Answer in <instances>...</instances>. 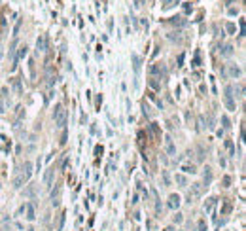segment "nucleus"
<instances>
[{
  "label": "nucleus",
  "mask_w": 246,
  "mask_h": 231,
  "mask_svg": "<svg viewBox=\"0 0 246 231\" xmlns=\"http://www.w3.org/2000/svg\"><path fill=\"white\" fill-rule=\"evenodd\" d=\"M53 119H55V125H57V127H64V125H66V110H64L61 104L55 108Z\"/></svg>",
  "instance_id": "f257e3e1"
},
{
  "label": "nucleus",
  "mask_w": 246,
  "mask_h": 231,
  "mask_svg": "<svg viewBox=\"0 0 246 231\" xmlns=\"http://www.w3.org/2000/svg\"><path fill=\"white\" fill-rule=\"evenodd\" d=\"M233 85H227L225 87V106L229 110H235V102H233Z\"/></svg>",
  "instance_id": "f03ea898"
},
{
  "label": "nucleus",
  "mask_w": 246,
  "mask_h": 231,
  "mask_svg": "<svg viewBox=\"0 0 246 231\" xmlns=\"http://www.w3.org/2000/svg\"><path fill=\"white\" fill-rule=\"evenodd\" d=\"M36 49H38V53H40V51L44 53V51L47 49V36H46V34H42V36L36 40Z\"/></svg>",
  "instance_id": "7ed1b4c3"
},
{
  "label": "nucleus",
  "mask_w": 246,
  "mask_h": 231,
  "mask_svg": "<svg viewBox=\"0 0 246 231\" xmlns=\"http://www.w3.org/2000/svg\"><path fill=\"white\" fill-rule=\"evenodd\" d=\"M53 174H55V167H49V169L46 170V174H44V184H46L47 188L53 184Z\"/></svg>",
  "instance_id": "20e7f679"
},
{
  "label": "nucleus",
  "mask_w": 246,
  "mask_h": 231,
  "mask_svg": "<svg viewBox=\"0 0 246 231\" xmlns=\"http://www.w3.org/2000/svg\"><path fill=\"white\" fill-rule=\"evenodd\" d=\"M165 150H167L168 155H174L176 154V148H174V142H172L171 137H165Z\"/></svg>",
  "instance_id": "39448f33"
},
{
  "label": "nucleus",
  "mask_w": 246,
  "mask_h": 231,
  "mask_svg": "<svg viewBox=\"0 0 246 231\" xmlns=\"http://www.w3.org/2000/svg\"><path fill=\"white\" fill-rule=\"evenodd\" d=\"M30 173H32V165H30V161H25V165H23V173H21V178L27 182V180L30 178Z\"/></svg>",
  "instance_id": "423d86ee"
},
{
  "label": "nucleus",
  "mask_w": 246,
  "mask_h": 231,
  "mask_svg": "<svg viewBox=\"0 0 246 231\" xmlns=\"http://www.w3.org/2000/svg\"><path fill=\"white\" fill-rule=\"evenodd\" d=\"M161 72H165V68H163V65H159V63H155V65L150 66V74H152V76H154V74H161Z\"/></svg>",
  "instance_id": "0eeeda50"
},
{
  "label": "nucleus",
  "mask_w": 246,
  "mask_h": 231,
  "mask_svg": "<svg viewBox=\"0 0 246 231\" xmlns=\"http://www.w3.org/2000/svg\"><path fill=\"white\" fill-rule=\"evenodd\" d=\"M178 205H180V197L178 195H171L168 197V206L171 208H178Z\"/></svg>",
  "instance_id": "6e6552de"
},
{
  "label": "nucleus",
  "mask_w": 246,
  "mask_h": 231,
  "mask_svg": "<svg viewBox=\"0 0 246 231\" xmlns=\"http://www.w3.org/2000/svg\"><path fill=\"white\" fill-rule=\"evenodd\" d=\"M27 218H29V220H34L36 218V212H34V206L32 205H27Z\"/></svg>",
  "instance_id": "1a4fd4ad"
},
{
  "label": "nucleus",
  "mask_w": 246,
  "mask_h": 231,
  "mask_svg": "<svg viewBox=\"0 0 246 231\" xmlns=\"http://www.w3.org/2000/svg\"><path fill=\"white\" fill-rule=\"evenodd\" d=\"M25 55H27V46H21V47H19V53L15 55V63H17L19 59H23Z\"/></svg>",
  "instance_id": "9d476101"
},
{
  "label": "nucleus",
  "mask_w": 246,
  "mask_h": 231,
  "mask_svg": "<svg viewBox=\"0 0 246 231\" xmlns=\"http://www.w3.org/2000/svg\"><path fill=\"white\" fill-rule=\"evenodd\" d=\"M229 74H231L233 78L240 76V68H239V66H229Z\"/></svg>",
  "instance_id": "9b49d317"
},
{
  "label": "nucleus",
  "mask_w": 246,
  "mask_h": 231,
  "mask_svg": "<svg viewBox=\"0 0 246 231\" xmlns=\"http://www.w3.org/2000/svg\"><path fill=\"white\" fill-rule=\"evenodd\" d=\"M210 180H212V173H210V169H204V184H210Z\"/></svg>",
  "instance_id": "f8f14e48"
},
{
  "label": "nucleus",
  "mask_w": 246,
  "mask_h": 231,
  "mask_svg": "<svg viewBox=\"0 0 246 231\" xmlns=\"http://www.w3.org/2000/svg\"><path fill=\"white\" fill-rule=\"evenodd\" d=\"M133 63H135V70L138 72V70H140V57H138V55H133Z\"/></svg>",
  "instance_id": "ddd939ff"
},
{
  "label": "nucleus",
  "mask_w": 246,
  "mask_h": 231,
  "mask_svg": "<svg viewBox=\"0 0 246 231\" xmlns=\"http://www.w3.org/2000/svg\"><path fill=\"white\" fill-rule=\"evenodd\" d=\"M148 83H150V87H152V89H154V91H157V89H159V83H157L155 82V78H150V82H148Z\"/></svg>",
  "instance_id": "4468645a"
},
{
  "label": "nucleus",
  "mask_w": 246,
  "mask_h": 231,
  "mask_svg": "<svg viewBox=\"0 0 246 231\" xmlns=\"http://www.w3.org/2000/svg\"><path fill=\"white\" fill-rule=\"evenodd\" d=\"M180 0H163V4H165V8H171V6H174V4H178Z\"/></svg>",
  "instance_id": "2eb2a0df"
},
{
  "label": "nucleus",
  "mask_w": 246,
  "mask_h": 231,
  "mask_svg": "<svg viewBox=\"0 0 246 231\" xmlns=\"http://www.w3.org/2000/svg\"><path fill=\"white\" fill-rule=\"evenodd\" d=\"M199 65H201V53L197 51V53H195V59H193V66H199Z\"/></svg>",
  "instance_id": "dca6fc26"
},
{
  "label": "nucleus",
  "mask_w": 246,
  "mask_h": 231,
  "mask_svg": "<svg viewBox=\"0 0 246 231\" xmlns=\"http://www.w3.org/2000/svg\"><path fill=\"white\" fill-rule=\"evenodd\" d=\"M13 87H15V91H17V95H21V82H19V80H15V82H13Z\"/></svg>",
  "instance_id": "f3484780"
},
{
  "label": "nucleus",
  "mask_w": 246,
  "mask_h": 231,
  "mask_svg": "<svg viewBox=\"0 0 246 231\" xmlns=\"http://www.w3.org/2000/svg\"><path fill=\"white\" fill-rule=\"evenodd\" d=\"M182 170H185V173H195V167L193 165H182Z\"/></svg>",
  "instance_id": "a211bd4d"
},
{
  "label": "nucleus",
  "mask_w": 246,
  "mask_h": 231,
  "mask_svg": "<svg viewBox=\"0 0 246 231\" xmlns=\"http://www.w3.org/2000/svg\"><path fill=\"white\" fill-rule=\"evenodd\" d=\"M214 201L216 199H208V203H204V210H210L212 206H214Z\"/></svg>",
  "instance_id": "6ab92c4d"
},
{
  "label": "nucleus",
  "mask_w": 246,
  "mask_h": 231,
  "mask_svg": "<svg viewBox=\"0 0 246 231\" xmlns=\"http://www.w3.org/2000/svg\"><path fill=\"white\" fill-rule=\"evenodd\" d=\"M152 133H154L155 137H159V127H157V123H152Z\"/></svg>",
  "instance_id": "aec40b11"
},
{
  "label": "nucleus",
  "mask_w": 246,
  "mask_h": 231,
  "mask_svg": "<svg viewBox=\"0 0 246 231\" xmlns=\"http://www.w3.org/2000/svg\"><path fill=\"white\" fill-rule=\"evenodd\" d=\"M221 53H223V55H231V53H233V47H231V46H225Z\"/></svg>",
  "instance_id": "412c9836"
},
{
  "label": "nucleus",
  "mask_w": 246,
  "mask_h": 231,
  "mask_svg": "<svg viewBox=\"0 0 246 231\" xmlns=\"http://www.w3.org/2000/svg\"><path fill=\"white\" fill-rule=\"evenodd\" d=\"M225 146H227V150L231 152V155L235 154V148H233V142H231V140H227V142H225Z\"/></svg>",
  "instance_id": "4be33fe9"
},
{
  "label": "nucleus",
  "mask_w": 246,
  "mask_h": 231,
  "mask_svg": "<svg viewBox=\"0 0 246 231\" xmlns=\"http://www.w3.org/2000/svg\"><path fill=\"white\" fill-rule=\"evenodd\" d=\"M176 182H178L180 186H185V178L182 176V174H178V176H176Z\"/></svg>",
  "instance_id": "5701e85b"
},
{
  "label": "nucleus",
  "mask_w": 246,
  "mask_h": 231,
  "mask_svg": "<svg viewBox=\"0 0 246 231\" xmlns=\"http://www.w3.org/2000/svg\"><path fill=\"white\" fill-rule=\"evenodd\" d=\"M221 123H223L225 129H227V127H231V125H229V118H227V116H223V118H221Z\"/></svg>",
  "instance_id": "b1692460"
},
{
  "label": "nucleus",
  "mask_w": 246,
  "mask_h": 231,
  "mask_svg": "<svg viewBox=\"0 0 246 231\" xmlns=\"http://www.w3.org/2000/svg\"><path fill=\"white\" fill-rule=\"evenodd\" d=\"M225 29H227V32H235V25H233V23H227Z\"/></svg>",
  "instance_id": "393cba45"
},
{
  "label": "nucleus",
  "mask_w": 246,
  "mask_h": 231,
  "mask_svg": "<svg viewBox=\"0 0 246 231\" xmlns=\"http://www.w3.org/2000/svg\"><path fill=\"white\" fill-rule=\"evenodd\" d=\"M199 231H207V224H204V220L199 222Z\"/></svg>",
  "instance_id": "a878e982"
},
{
  "label": "nucleus",
  "mask_w": 246,
  "mask_h": 231,
  "mask_svg": "<svg viewBox=\"0 0 246 231\" xmlns=\"http://www.w3.org/2000/svg\"><path fill=\"white\" fill-rule=\"evenodd\" d=\"M229 184H231V176H223V186L227 188Z\"/></svg>",
  "instance_id": "bb28decb"
},
{
  "label": "nucleus",
  "mask_w": 246,
  "mask_h": 231,
  "mask_svg": "<svg viewBox=\"0 0 246 231\" xmlns=\"http://www.w3.org/2000/svg\"><path fill=\"white\" fill-rule=\"evenodd\" d=\"M66 137H68L66 131H63V135H61V144H64V142H66Z\"/></svg>",
  "instance_id": "cd10ccee"
},
{
  "label": "nucleus",
  "mask_w": 246,
  "mask_h": 231,
  "mask_svg": "<svg viewBox=\"0 0 246 231\" xmlns=\"http://www.w3.org/2000/svg\"><path fill=\"white\" fill-rule=\"evenodd\" d=\"M229 210H231V205H229V203H227V205H225V206H223V214H227V212H229Z\"/></svg>",
  "instance_id": "c85d7f7f"
},
{
  "label": "nucleus",
  "mask_w": 246,
  "mask_h": 231,
  "mask_svg": "<svg viewBox=\"0 0 246 231\" xmlns=\"http://www.w3.org/2000/svg\"><path fill=\"white\" fill-rule=\"evenodd\" d=\"M184 10H185V13H189V11H191V6H189V4H184Z\"/></svg>",
  "instance_id": "c756f323"
},
{
  "label": "nucleus",
  "mask_w": 246,
  "mask_h": 231,
  "mask_svg": "<svg viewBox=\"0 0 246 231\" xmlns=\"http://www.w3.org/2000/svg\"><path fill=\"white\" fill-rule=\"evenodd\" d=\"M25 195H34V188H29V189L25 192Z\"/></svg>",
  "instance_id": "7c9ffc66"
}]
</instances>
